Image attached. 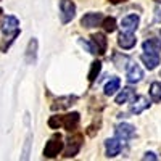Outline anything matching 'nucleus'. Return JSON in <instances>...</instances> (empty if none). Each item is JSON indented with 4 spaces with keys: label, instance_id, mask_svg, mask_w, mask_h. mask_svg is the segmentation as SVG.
Returning <instances> with one entry per match:
<instances>
[{
    "label": "nucleus",
    "instance_id": "obj_1",
    "mask_svg": "<svg viewBox=\"0 0 161 161\" xmlns=\"http://www.w3.org/2000/svg\"><path fill=\"white\" fill-rule=\"evenodd\" d=\"M2 32L5 36V39L2 40V44H0V50L2 52H7L8 47L11 45V42L18 37L19 34V21L18 18L15 16H7L3 19V24H2Z\"/></svg>",
    "mask_w": 161,
    "mask_h": 161
},
{
    "label": "nucleus",
    "instance_id": "obj_2",
    "mask_svg": "<svg viewBox=\"0 0 161 161\" xmlns=\"http://www.w3.org/2000/svg\"><path fill=\"white\" fill-rule=\"evenodd\" d=\"M79 113H71V114H64V116H52L48 119V126L52 129H60L64 127L66 130H74L79 124Z\"/></svg>",
    "mask_w": 161,
    "mask_h": 161
},
{
    "label": "nucleus",
    "instance_id": "obj_3",
    "mask_svg": "<svg viewBox=\"0 0 161 161\" xmlns=\"http://www.w3.org/2000/svg\"><path fill=\"white\" fill-rule=\"evenodd\" d=\"M63 150V137L60 134H55L45 145L44 148V156L45 158H55L58 156V153Z\"/></svg>",
    "mask_w": 161,
    "mask_h": 161
},
{
    "label": "nucleus",
    "instance_id": "obj_4",
    "mask_svg": "<svg viewBox=\"0 0 161 161\" xmlns=\"http://www.w3.org/2000/svg\"><path fill=\"white\" fill-rule=\"evenodd\" d=\"M90 45H92V53L93 55H103L106 52V45H108V40H106L105 34L102 32H97L90 37Z\"/></svg>",
    "mask_w": 161,
    "mask_h": 161
},
{
    "label": "nucleus",
    "instance_id": "obj_5",
    "mask_svg": "<svg viewBox=\"0 0 161 161\" xmlns=\"http://www.w3.org/2000/svg\"><path fill=\"white\" fill-rule=\"evenodd\" d=\"M82 140H84L82 134H74V136H71L68 139V148H66V152H64V158L76 156L80 150V147H82Z\"/></svg>",
    "mask_w": 161,
    "mask_h": 161
},
{
    "label": "nucleus",
    "instance_id": "obj_6",
    "mask_svg": "<svg viewBox=\"0 0 161 161\" xmlns=\"http://www.w3.org/2000/svg\"><path fill=\"white\" fill-rule=\"evenodd\" d=\"M60 11H61V23H69L76 15V5L73 0H61L60 2Z\"/></svg>",
    "mask_w": 161,
    "mask_h": 161
},
{
    "label": "nucleus",
    "instance_id": "obj_7",
    "mask_svg": "<svg viewBox=\"0 0 161 161\" xmlns=\"http://www.w3.org/2000/svg\"><path fill=\"white\" fill-rule=\"evenodd\" d=\"M102 21H103L102 13H87V15H84L82 19H80V24H82L84 28L90 29V28H97V26H100Z\"/></svg>",
    "mask_w": 161,
    "mask_h": 161
},
{
    "label": "nucleus",
    "instance_id": "obj_8",
    "mask_svg": "<svg viewBox=\"0 0 161 161\" xmlns=\"http://www.w3.org/2000/svg\"><path fill=\"white\" fill-rule=\"evenodd\" d=\"M77 102V97L76 95H66V97H60L58 100H55L52 103V110L53 111H60V110H66V108H69L71 105H74Z\"/></svg>",
    "mask_w": 161,
    "mask_h": 161
},
{
    "label": "nucleus",
    "instance_id": "obj_9",
    "mask_svg": "<svg viewBox=\"0 0 161 161\" xmlns=\"http://www.w3.org/2000/svg\"><path fill=\"white\" fill-rule=\"evenodd\" d=\"M136 42H137L136 36H134L132 32H129V31L121 32V34H119V37H118V45H119L121 48H124V50L132 48L134 45H136Z\"/></svg>",
    "mask_w": 161,
    "mask_h": 161
},
{
    "label": "nucleus",
    "instance_id": "obj_10",
    "mask_svg": "<svg viewBox=\"0 0 161 161\" xmlns=\"http://www.w3.org/2000/svg\"><path fill=\"white\" fill-rule=\"evenodd\" d=\"M114 132H116V136H118L119 139L127 140V139L134 137V134H136V127L130 126V124H127V123H123V124H118V126H116Z\"/></svg>",
    "mask_w": 161,
    "mask_h": 161
},
{
    "label": "nucleus",
    "instance_id": "obj_11",
    "mask_svg": "<svg viewBox=\"0 0 161 161\" xmlns=\"http://www.w3.org/2000/svg\"><path fill=\"white\" fill-rule=\"evenodd\" d=\"M136 98H137L136 90L130 89V87H126V89H123V92H121L119 95L116 97V103H118V105H123V103H127V102L132 103Z\"/></svg>",
    "mask_w": 161,
    "mask_h": 161
},
{
    "label": "nucleus",
    "instance_id": "obj_12",
    "mask_svg": "<svg viewBox=\"0 0 161 161\" xmlns=\"http://www.w3.org/2000/svg\"><path fill=\"white\" fill-rule=\"evenodd\" d=\"M148 106H150V102L147 100V97H137L130 105V111L134 114H140L143 110L148 108Z\"/></svg>",
    "mask_w": 161,
    "mask_h": 161
},
{
    "label": "nucleus",
    "instance_id": "obj_13",
    "mask_svg": "<svg viewBox=\"0 0 161 161\" xmlns=\"http://www.w3.org/2000/svg\"><path fill=\"white\" fill-rule=\"evenodd\" d=\"M105 147H106V156L108 158H113V156L119 155V152H121V142L118 139H108L105 142Z\"/></svg>",
    "mask_w": 161,
    "mask_h": 161
},
{
    "label": "nucleus",
    "instance_id": "obj_14",
    "mask_svg": "<svg viewBox=\"0 0 161 161\" xmlns=\"http://www.w3.org/2000/svg\"><path fill=\"white\" fill-rule=\"evenodd\" d=\"M139 16L137 15H127L126 18H123V21H121V26H123V29L124 31H136L137 29V26H139Z\"/></svg>",
    "mask_w": 161,
    "mask_h": 161
},
{
    "label": "nucleus",
    "instance_id": "obj_15",
    "mask_svg": "<svg viewBox=\"0 0 161 161\" xmlns=\"http://www.w3.org/2000/svg\"><path fill=\"white\" fill-rule=\"evenodd\" d=\"M36 58H37V40L31 39L29 44H28V48H26V63L34 64Z\"/></svg>",
    "mask_w": 161,
    "mask_h": 161
},
{
    "label": "nucleus",
    "instance_id": "obj_16",
    "mask_svg": "<svg viewBox=\"0 0 161 161\" xmlns=\"http://www.w3.org/2000/svg\"><path fill=\"white\" fill-rule=\"evenodd\" d=\"M140 58H142L143 64L147 66V69H155L156 66L159 64V55L158 53H147L145 52Z\"/></svg>",
    "mask_w": 161,
    "mask_h": 161
},
{
    "label": "nucleus",
    "instance_id": "obj_17",
    "mask_svg": "<svg viewBox=\"0 0 161 161\" xmlns=\"http://www.w3.org/2000/svg\"><path fill=\"white\" fill-rule=\"evenodd\" d=\"M143 77V71L140 69L139 64H130L127 68V80L129 82H139V80H142Z\"/></svg>",
    "mask_w": 161,
    "mask_h": 161
},
{
    "label": "nucleus",
    "instance_id": "obj_18",
    "mask_svg": "<svg viewBox=\"0 0 161 161\" xmlns=\"http://www.w3.org/2000/svg\"><path fill=\"white\" fill-rule=\"evenodd\" d=\"M143 50L147 53H158L161 52V40L159 39H148L143 42Z\"/></svg>",
    "mask_w": 161,
    "mask_h": 161
},
{
    "label": "nucleus",
    "instance_id": "obj_19",
    "mask_svg": "<svg viewBox=\"0 0 161 161\" xmlns=\"http://www.w3.org/2000/svg\"><path fill=\"white\" fill-rule=\"evenodd\" d=\"M119 86H121V80L118 77L110 79L108 82H106V86H105V95H108V97L113 95L116 90H119Z\"/></svg>",
    "mask_w": 161,
    "mask_h": 161
},
{
    "label": "nucleus",
    "instance_id": "obj_20",
    "mask_svg": "<svg viewBox=\"0 0 161 161\" xmlns=\"http://www.w3.org/2000/svg\"><path fill=\"white\" fill-rule=\"evenodd\" d=\"M150 97L156 103L161 102V82H153L152 84V87H150Z\"/></svg>",
    "mask_w": 161,
    "mask_h": 161
},
{
    "label": "nucleus",
    "instance_id": "obj_21",
    "mask_svg": "<svg viewBox=\"0 0 161 161\" xmlns=\"http://www.w3.org/2000/svg\"><path fill=\"white\" fill-rule=\"evenodd\" d=\"M100 69H102V63L100 61H93L92 66H90V73H89V82H93V80H95V77L98 76Z\"/></svg>",
    "mask_w": 161,
    "mask_h": 161
},
{
    "label": "nucleus",
    "instance_id": "obj_22",
    "mask_svg": "<svg viewBox=\"0 0 161 161\" xmlns=\"http://www.w3.org/2000/svg\"><path fill=\"white\" fill-rule=\"evenodd\" d=\"M103 29L106 32H114L116 31V19L114 18H105L103 19Z\"/></svg>",
    "mask_w": 161,
    "mask_h": 161
},
{
    "label": "nucleus",
    "instance_id": "obj_23",
    "mask_svg": "<svg viewBox=\"0 0 161 161\" xmlns=\"http://www.w3.org/2000/svg\"><path fill=\"white\" fill-rule=\"evenodd\" d=\"M113 60H114V64H116V68H119V69H123L124 68V66H126V63L129 61V58L124 55H118V53H116V55L113 57Z\"/></svg>",
    "mask_w": 161,
    "mask_h": 161
},
{
    "label": "nucleus",
    "instance_id": "obj_24",
    "mask_svg": "<svg viewBox=\"0 0 161 161\" xmlns=\"http://www.w3.org/2000/svg\"><path fill=\"white\" fill-rule=\"evenodd\" d=\"M155 23H159L161 21V8L159 7H156L155 8V19H153Z\"/></svg>",
    "mask_w": 161,
    "mask_h": 161
},
{
    "label": "nucleus",
    "instance_id": "obj_25",
    "mask_svg": "<svg viewBox=\"0 0 161 161\" xmlns=\"http://www.w3.org/2000/svg\"><path fill=\"white\" fill-rule=\"evenodd\" d=\"M143 159H158V156H156L153 152H148V153H145Z\"/></svg>",
    "mask_w": 161,
    "mask_h": 161
},
{
    "label": "nucleus",
    "instance_id": "obj_26",
    "mask_svg": "<svg viewBox=\"0 0 161 161\" xmlns=\"http://www.w3.org/2000/svg\"><path fill=\"white\" fill-rule=\"evenodd\" d=\"M111 3H121V2H126V0H110Z\"/></svg>",
    "mask_w": 161,
    "mask_h": 161
},
{
    "label": "nucleus",
    "instance_id": "obj_27",
    "mask_svg": "<svg viewBox=\"0 0 161 161\" xmlns=\"http://www.w3.org/2000/svg\"><path fill=\"white\" fill-rule=\"evenodd\" d=\"M2 18H3V10L0 8V21H2Z\"/></svg>",
    "mask_w": 161,
    "mask_h": 161
},
{
    "label": "nucleus",
    "instance_id": "obj_28",
    "mask_svg": "<svg viewBox=\"0 0 161 161\" xmlns=\"http://www.w3.org/2000/svg\"><path fill=\"white\" fill-rule=\"evenodd\" d=\"M158 2H161V0H158Z\"/></svg>",
    "mask_w": 161,
    "mask_h": 161
},
{
    "label": "nucleus",
    "instance_id": "obj_29",
    "mask_svg": "<svg viewBox=\"0 0 161 161\" xmlns=\"http://www.w3.org/2000/svg\"><path fill=\"white\" fill-rule=\"evenodd\" d=\"M159 76H161V73H159Z\"/></svg>",
    "mask_w": 161,
    "mask_h": 161
},
{
    "label": "nucleus",
    "instance_id": "obj_30",
    "mask_svg": "<svg viewBox=\"0 0 161 161\" xmlns=\"http://www.w3.org/2000/svg\"><path fill=\"white\" fill-rule=\"evenodd\" d=\"M159 34H161V32H159Z\"/></svg>",
    "mask_w": 161,
    "mask_h": 161
}]
</instances>
